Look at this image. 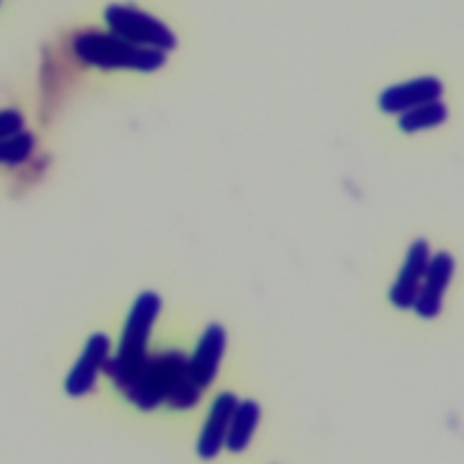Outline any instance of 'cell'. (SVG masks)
<instances>
[{
	"mask_svg": "<svg viewBox=\"0 0 464 464\" xmlns=\"http://www.w3.org/2000/svg\"><path fill=\"white\" fill-rule=\"evenodd\" d=\"M112 353L111 337L103 332H94L83 344L80 355L69 368L63 379V390L69 397L80 399L91 393L103 372V366Z\"/></svg>",
	"mask_w": 464,
	"mask_h": 464,
	"instance_id": "obj_4",
	"label": "cell"
},
{
	"mask_svg": "<svg viewBox=\"0 0 464 464\" xmlns=\"http://www.w3.org/2000/svg\"><path fill=\"white\" fill-rule=\"evenodd\" d=\"M236 404H237V397L232 392H225L218 395V399L210 406V411L201 428L198 446H196L198 455L201 459H207V460L214 459L219 453V450L225 446L227 431H228Z\"/></svg>",
	"mask_w": 464,
	"mask_h": 464,
	"instance_id": "obj_9",
	"label": "cell"
},
{
	"mask_svg": "<svg viewBox=\"0 0 464 464\" xmlns=\"http://www.w3.org/2000/svg\"><path fill=\"white\" fill-rule=\"evenodd\" d=\"M446 118H448L446 105L442 102L435 100V102H428V103H422L410 111L401 112L399 127L406 132H417V130L437 127V125L444 123Z\"/></svg>",
	"mask_w": 464,
	"mask_h": 464,
	"instance_id": "obj_11",
	"label": "cell"
},
{
	"mask_svg": "<svg viewBox=\"0 0 464 464\" xmlns=\"http://www.w3.org/2000/svg\"><path fill=\"white\" fill-rule=\"evenodd\" d=\"M34 149V138L27 130L0 140V163L18 165L29 158Z\"/></svg>",
	"mask_w": 464,
	"mask_h": 464,
	"instance_id": "obj_12",
	"label": "cell"
},
{
	"mask_svg": "<svg viewBox=\"0 0 464 464\" xmlns=\"http://www.w3.org/2000/svg\"><path fill=\"white\" fill-rule=\"evenodd\" d=\"M225 348H227L225 328L218 323H210L203 330L194 353L188 355V370H190L194 381L203 390L208 388L212 384V381L216 379Z\"/></svg>",
	"mask_w": 464,
	"mask_h": 464,
	"instance_id": "obj_6",
	"label": "cell"
},
{
	"mask_svg": "<svg viewBox=\"0 0 464 464\" xmlns=\"http://www.w3.org/2000/svg\"><path fill=\"white\" fill-rule=\"evenodd\" d=\"M74 56L85 63L98 69H132L152 72L165 65L167 54L160 49L134 45L112 33H103L96 29H87L78 33L72 42Z\"/></svg>",
	"mask_w": 464,
	"mask_h": 464,
	"instance_id": "obj_2",
	"label": "cell"
},
{
	"mask_svg": "<svg viewBox=\"0 0 464 464\" xmlns=\"http://www.w3.org/2000/svg\"><path fill=\"white\" fill-rule=\"evenodd\" d=\"M453 270H455V263L448 252H439L435 256H430L422 285L413 303V308L420 317L431 319L440 314L442 297L446 294Z\"/></svg>",
	"mask_w": 464,
	"mask_h": 464,
	"instance_id": "obj_5",
	"label": "cell"
},
{
	"mask_svg": "<svg viewBox=\"0 0 464 464\" xmlns=\"http://www.w3.org/2000/svg\"><path fill=\"white\" fill-rule=\"evenodd\" d=\"M24 129V116L14 109L0 111V140L18 134Z\"/></svg>",
	"mask_w": 464,
	"mask_h": 464,
	"instance_id": "obj_13",
	"label": "cell"
},
{
	"mask_svg": "<svg viewBox=\"0 0 464 464\" xmlns=\"http://www.w3.org/2000/svg\"><path fill=\"white\" fill-rule=\"evenodd\" d=\"M430 261V246L424 239H417L411 243L404 265L390 290V299L397 308H411L419 288L424 279V272Z\"/></svg>",
	"mask_w": 464,
	"mask_h": 464,
	"instance_id": "obj_8",
	"label": "cell"
},
{
	"mask_svg": "<svg viewBox=\"0 0 464 464\" xmlns=\"http://www.w3.org/2000/svg\"><path fill=\"white\" fill-rule=\"evenodd\" d=\"M161 312V299L158 294L147 290L141 292L125 319L116 353H111L103 373L112 381L118 392L132 402L140 388L141 373L149 359L147 344L154 328V323Z\"/></svg>",
	"mask_w": 464,
	"mask_h": 464,
	"instance_id": "obj_1",
	"label": "cell"
},
{
	"mask_svg": "<svg viewBox=\"0 0 464 464\" xmlns=\"http://www.w3.org/2000/svg\"><path fill=\"white\" fill-rule=\"evenodd\" d=\"M442 91L444 87L440 80L433 76H420L384 89L379 96V107L390 114L404 112L417 105L439 100Z\"/></svg>",
	"mask_w": 464,
	"mask_h": 464,
	"instance_id": "obj_7",
	"label": "cell"
},
{
	"mask_svg": "<svg viewBox=\"0 0 464 464\" xmlns=\"http://www.w3.org/2000/svg\"><path fill=\"white\" fill-rule=\"evenodd\" d=\"M105 22L112 34L134 45L152 47L163 53L176 47V36L170 27L134 5L111 4L105 9Z\"/></svg>",
	"mask_w": 464,
	"mask_h": 464,
	"instance_id": "obj_3",
	"label": "cell"
},
{
	"mask_svg": "<svg viewBox=\"0 0 464 464\" xmlns=\"http://www.w3.org/2000/svg\"><path fill=\"white\" fill-rule=\"evenodd\" d=\"M259 417H261V410L259 404L252 399L246 401H237L232 419H230V426L227 431V439H225V446L230 451H243L259 424Z\"/></svg>",
	"mask_w": 464,
	"mask_h": 464,
	"instance_id": "obj_10",
	"label": "cell"
}]
</instances>
